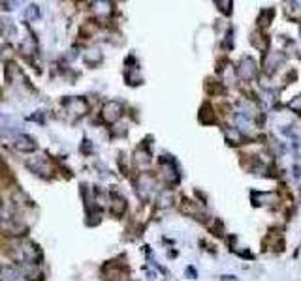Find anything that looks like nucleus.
I'll list each match as a JSON object with an SVG mask.
<instances>
[{
  "label": "nucleus",
  "instance_id": "1",
  "mask_svg": "<svg viewBox=\"0 0 301 281\" xmlns=\"http://www.w3.org/2000/svg\"><path fill=\"white\" fill-rule=\"evenodd\" d=\"M120 111H122V107H120L117 101H109V103L104 107V118H106L107 122H115V120L120 117Z\"/></svg>",
  "mask_w": 301,
  "mask_h": 281
},
{
  "label": "nucleus",
  "instance_id": "2",
  "mask_svg": "<svg viewBox=\"0 0 301 281\" xmlns=\"http://www.w3.org/2000/svg\"><path fill=\"white\" fill-rule=\"evenodd\" d=\"M239 73L243 79H252L256 75V62L252 59H245L241 62Z\"/></svg>",
  "mask_w": 301,
  "mask_h": 281
},
{
  "label": "nucleus",
  "instance_id": "3",
  "mask_svg": "<svg viewBox=\"0 0 301 281\" xmlns=\"http://www.w3.org/2000/svg\"><path fill=\"white\" fill-rule=\"evenodd\" d=\"M32 139L30 137H19L15 141V148L17 150H32Z\"/></svg>",
  "mask_w": 301,
  "mask_h": 281
},
{
  "label": "nucleus",
  "instance_id": "4",
  "mask_svg": "<svg viewBox=\"0 0 301 281\" xmlns=\"http://www.w3.org/2000/svg\"><path fill=\"white\" fill-rule=\"evenodd\" d=\"M0 281H21V277L15 274L14 270L6 268V270H2V272H0Z\"/></svg>",
  "mask_w": 301,
  "mask_h": 281
}]
</instances>
